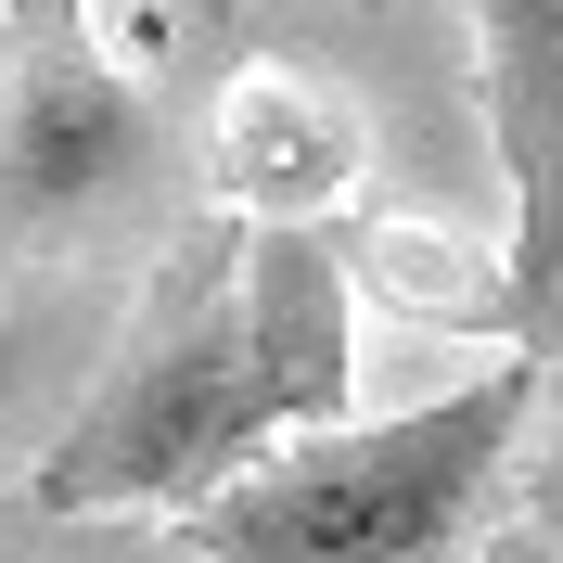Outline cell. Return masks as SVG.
<instances>
[{"instance_id":"obj_1","label":"cell","mask_w":563,"mask_h":563,"mask_svg":"<svg viewBox=\"0 0 563 563\" xmlns=\"http://www.w3.org/2000/svg\"><path fill=\"white\" fill-rule=\"evenodd\" d=\"M358 269L333 218H192L141 295V333L90 372L65 435L38 449L26 512H179L231 487L282 435L346 410Z\"/></svg>"},{"instance_id":"obj_2","label":"cell","mask_w":563,"mask_h":563,"mask_svg":"<svg viewBox=\"0 0 563 563\" xmlns=\"http://www.w3.org/2000/svg\"><path fill=\"white\" fill-rule=\"evenodd\" d=\"M538 422V358H499L474 385L422 397L385 422H308L231 487L179 499L154 526L192 563H474L487 499Z\"/></svg>"},{"instance_id":"obj_3","label":"cell","mask_w":563,"mask_h":563,"mask_svg":"<svg viewBox=\"0 0 563 563\" xmlns=\"http://www.w3.org/2000/svg\"><path fill=\"white\" fill-rule=\"evenodd\" d=\"M474 26V90H487L499 154V244L474 282V333L551 372L563 358V0H435Z\"/></svg>"},{"instance_id":"obj_4","label":"cell","mask_w":563,"mask_h":563,"mask_svg":"<svg viewBox=\"0 0 563 563\" xmlns=\"http://www.w3.org/2000/svg\"><path fill=\"white\" fill-rule=\"evenodd\" d=\"M141 167H154V103L103 65V38L0 65V179H13L26 218H90Z\"/></svg>"},{"instance_id":"obj_5","label":"cell","mask_w":563,"mask_h":563,"mask_svg":"<svg viewBox=\"0 0 563 563\" xmlns=\"http://www.w3.org/2000/svg\"><path fill=\"white\" fill-rule=\"evenodd\" d=\"M358 179V129L308 77H244L218 115V206L231 218H333Z\"/></svg>"},{"instance_id":"obj_6","label":"cell","mask_w":563,"mask_h":563,"mask_svg":"<svg viewBox=\"0 0 563 563\" xmlns=\"http://www.w3.org/2000/svg\"><path fill=\"white\" fill-rule=\"evenodd\" d=\"M0 563H192L154 512H26V538Z\"/></svg>"},{"instance_id":"obj_7","label":"cell","mask_w":563,"mask_h":563,"mask_svg":"<svg viewBox=\"0 0 563 563\" xmlns=\"http://www.w3.org/2000/svg\"><path fill=\"white\" fill-rule=\"evenodd\" d=\"M65 38H90V0H0V65L13 52H65Z\"/></svg>"},{"instance_id":"obj_8","label":"cell","mask_w":563,"mask_h":563,"mask_svg":"<svg viewBox=\"0 0 563 563\" xmlns=\"http://www.w3.org/2000/svg\"><path fill=\"white\" fill-rule=\"evenodd\" d=\"M474 563H563V526H499L474 538Z\"/></svg>"},{"instance_id":"obj_9","label":"cell","mask_w":563,"mask_h":563,"mask_svg":"<svg viewBox=\"0 0 563 563\" xmlns=\"http://www.w3.org/2000/svg\"><path fill=\"white\" fill-rule=\"evenodd\" d=\"M538 526H563V372H551V449H538Z\"/></svg>"},{"instance_id":"obj_10","label":"cell","mask_w":563,"mask_h":563,"mask_svg":"<svg viewBox=\"0 0 563 563\" xmlns=\"http://www.w3.org/2000/svg\"><path fill=\"white\" fill-rule=\"evenodd\" d=\"M218 13H231V0H218Z\"/></svg>"}]
</instances>
